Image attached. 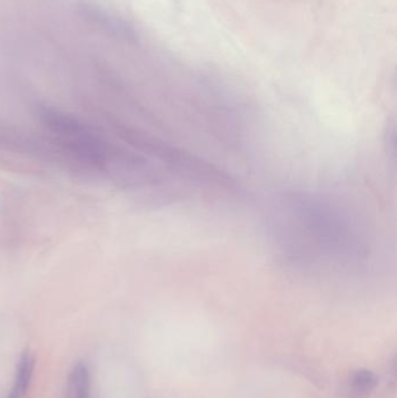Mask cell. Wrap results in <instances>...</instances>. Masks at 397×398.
Listing matches in <instances>:
<instances>
[{"mask_svg": "<svg viewBox=\"0 0 397 398\" xmlns=\"http://www.w3.org/2000/svg\"><path fill=\"white\" fill-rule=\"evenodd\" d=\"M267 224L277 260L306 278H355L371 263L366 229L331 197L304 190L279 193Z\"/></svg>", "mask_w": 397, "mask_h": 398, "instance_id": "6da1fadb", "label": "cell"}, {"mask_svg": "<svg viewBox=\"0 0 397 398\" xmlns=\"http://www.w3.org/2000/svg\"><path fill=\"white\" fill-rule=\"evenodd\" d=\"M91 373L86 363L72 367L67 381L66 398H91Z\"/></svg>", "mask_w": 397, "mask_h": 398, "instance_id": "7a4b0ae2", "label": "cell"}, {"mask_svg": "<svg viewBox=\"0 0 397 398\" xmlns=\"http://www.w3.org/2000/svg\"><path fill=\"white\" fill-rule=\"evenodd\" d=\"M34 368H35V356L30 349H26L18 360L13 381V388L17 389L23 397L27 395L33 380Z\"/></svg>", "mask_w": 397, "mask_h": 398, "instance_id": "3957f363", "label": "cell"}, {"mask_svg": "<svg viewBox=\"0 0 397 398\" xmlns=\"http://www.w3.org/2000/svg\"><path fill=\"white\" fill-rule=\"evenodd\" d=\"M379 385V377L374 372L368 369H358L351 376V388L359 395H367Z\"/></svg>", "mask_w": 397, "mask_h": 398, "instance_id": "277c9868", "label": "cell"}, {"mask_svg": "<svg viewBox=\"0 0 397 398\" xmlns=\"http://www.w3.org/2000/svg\"><path fill=\"white\" fill-rule=\"evenodd\" d=\"M6 398H25L23 397L19 392H18L17 389L11 388L10 392H8V395L6 396Z\"/></svg>", "mask_w": 397, "mask_h": 398, "instance_id": "5b68a950", "label": "cell"}]
</instances>
